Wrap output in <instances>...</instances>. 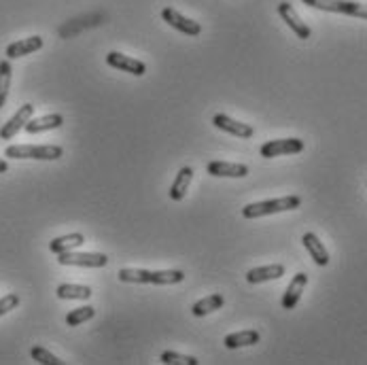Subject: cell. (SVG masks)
Listing matches in <instances>:
<instances>
[{"label":"cell","instance_id":"4fadbf2b","mask_svg":"<svg viewBox=\"0 0 367 365\" xmlns=\"http://www.w3.org/2000/svg\"><path fill=\"white\" fill-rule=\"evenodd\" d=\"M40 47H43V36H28V38L15 40L7 47V60L30 56V54H34V51H38Z\"/></svg>","mask_w":367,"mask_h":365},{"label":"cell","instance_id":"3957f363","mask_svg":"<svg viewBox=\"0 0 367 365\" xmlns=\"http://www.w3.org/2000/svg\"><path fill=\"white\" fill-rule=\"evenodd\" d=\"M301 198L299 195H285V198H276V200H264V202H255L242 208V215L246 219H259L266 215H274V213H285V211H293V208H299Z\"/></svg>","mask_w":367,"mask_h":365},{"label":"cell","instance_id":"ffe728a7","mask_svg":"<svg viewBox=\"0 0 367 365\" xmlns=\"http://www.w3.org/2000/svg\"><path fill=\"white\" fill-rule=\"evenodd\" d=\"M259 338H261L259 332H255V329H246V332H238V334H230V336H225L223 344H225V348L234 350V348H242V346L257 344Z\"/></svg>","mask_w":367,"mask_h":365},{"label":"cell","instance_id":"cb8c5ba5","mask_svg":"<svg viewBox=\"0 0 367 365\" xmlns=\"http://www.w3.org/2000/svg\"><path fill=\"white\" fill-rule=\"evenodd\" d=\"M96 317V308L93 306H81L77 310H70L66 315V325L68 327H79L81 323H87Z\"/></svg>","mask_w":367,"mask_h":365},{"label":"cell","instance_id":"277c9868","mask_svg":"<svg viewBox=\"0 0 367 365\" xmlns=\"http://www.w3.org/2000/svg\"><path fill=\"white\" fill-rule=\"evenodd\" d=\"M301 3L312 7V9H321V11H329V13H342V15L367 20V5L352 3V0H301Z\"/></svg>","mask_w":367,"mask_h":365},{"label":"cell","instance_id":"603a6c76","mask_svg":"<svg viewBox=\"0 0 367 365\" xmlns=\"http://www.w3.org/2000/svg\"><path fill=\"white\" fill-rule=\"evenodd\" d=\"M11 77H13V68L9 60L0 62V109L5 107V102L9 98V89H11Z\"/></svg>","mask_w":367,"mask_h":365},{"label":"cell","instance_id":"5bb4252c","mask_svg":"<svg viewBox=\"0 0 367 365\" xmlns=\"http://www.w3.org/2000/svg\"><path fill=\"white\" fill-rule=\"evenodd\" d=\"M301 242H304L306 251L310 253V257L314 259V264L317 266H327L329 264V253H327V248L323 246V242L319 240L317 234H312V232L304 234Z\"/></svg>","mask_w":367,"mask_h":365},{"label":"cell","instance_id":"52a82bcc","mask_svg":"<svg viewBox=\"0 0 367 365\" xmlns=\"http://www.w3.org/2000/svg\"><path fill=\"white\" fill-rule=\"evenodd\" d=\"M32 115H34V107H32V104H22V107L17 109V113L3 128H0V138H3V140L15 138L26 128V124L32 119Z\"/></svg>","mask_w":367,"mask_h":365},{"label":"cell","instance_id":"ba28073f","mask_svg":"<svg viewBox=\"0 0 367 365\" xmlns=\"http://www.w3.org/2000/svg\"><path fill=\"white\" fill-rule=\"evenodd\" d=\"M162 20H164L168 26H172L174 30H179V32H183V34H187V36H197V34L202 32V26H200L197 22H193V20L181 15V13H179L177 9H172V7H166V9L162 11Z\"/></svg>","mask_w":367,"mask_h":365},{"label":"cell","instance_id":"ac0fdd59","mask_svg":"<svg viewBox=\"0 0 367 365\" xmlns=\"http://www.w3.org/2000/svg\"><path fill=\"white\" fill-rule=\"evenodd\" d=\"M81 244H85V238L83 234H66V236H60V238H54L49 242V251L51 253H68V251H75L79 248Z\"/></svg>","mask_w":367,"mask_h":365},{"label":"cell","instance_id":"d4e9b609","mask_svg":"<svg viewBox=\"0 0 367 365\" xmlns=\"http://www.w3.org/2000/svg\"><path fill=\"white\" fill-rule=\"evenodd\" d=\"M30 355L36 363H43V365H64V361L60 357H56L54 352H49L45 346H32Z\"/></svg>","mask_w":367,"mask_h":365},{"label":"cell","instance_id":"e0dca14e","mask_svg":"<svg viewBox=\"0 0 367 365\" xmlns=\"http://www.w3.org/2000/svg\"><path fill=\"white\" fill-rule=\"evenodd\" d=\"M62 124H64V117L54 113V115H45V117H38V119H30L24 130L28 134H40V132H47V130H58V128H62Z\"/></svg>","mask_w":367,"mask_h":365},{"label":"cell","instance_id":"d6986e66","mask_svg":"<svg viewBox=\"0 0 367 365\" xmlns=\"http://www.w3.org/2000/svg\"><path fill=\"white\" fill-rule=\"evenodd\" d=\"M191 181H193V170L189 166L181 168L179 174H177V179H174V183H172V187H170V198L174 202L183 200L185 193H187V189H189V185H191Z\"/></svg>","mask_w":367,"mask_h":365},{"label":"cell","instance_id":"8fae6325","mask_svg":"<svg viewBox=\"0 0 367 365\" xmlns=\"http://www.w3.org/2000/svg\"><path fill=\"white\" fill-rule=\"evenodd\" d=\"M278 13H280V17H283V22H287V26L299 36V38H310V28L306 26V22H301V17L295 13V9L291 7V3H280L278 5Z\"/></svg>","mask_w":367,"mask_h":365},{"label":"cell","instance_id":"30bf717a","mask_svg":"<svg viewBox=\"0 0 367 365\" xmlns=\"http://www.w3.org/2000/svg\"><path fill=\"white\" fill-rule=\"evenodd\" d=\"M213 124H215V128H219V130H223V132H227V134L240 136V138H250V136L255 134V130H253L248 124L236 121V119H232L230 115H223V113L215 115V117H213Z\"/></svg>","mask_w":367,"mask_h":365},{"label":"cell","instance_id":"83f0119b","mask_svg":"<svg viewBox=\"0 0 367 365\" xmlns=\"http://www.w3.org/2000/svg\"><path fill=\"white\" fill-rule=\"evenodd\" d=\"M7 170H9V164L5 160H0V174H5Z\"/></svg>","mask_w":367,"mask_h":365},{"label":"cell","instance_id":"7402d4cb","mask_svg":"<svg viewBox=\"0 0 367 365\" xmlns=\"http://www.w3.org/2000/svg\"><path fill=\"white\" fill-rule=\"evenodd\" d=\"M56 295L60 299H89L91 287H87V285H60L56 289Z\"/></svg>","mask_w":367,"mask_h":365},{"label":"cell","instance_id":"2e32d148","mask_svg":"<svg viewBox=\"0 0 367 365\" xmlns=\"http://www.w3.org/2000/svg\"><path fill=\"white\" fill-rule=\"evenodd\" d=\"M208 174H213V177L242 179V177L248 174V166H244V164H234V162H211V164H208Z\"/></svg>","mask_w":367,"mask_h":365},{"label":"cell","instance_id":"7a4b0ae2","mask_svg":"<svg viewBox=\"0 0 367 365\" xmlns=\"http://www.w3.org/2000/svg\"><path fill=\"white\" fill-rule=\"evenodd\" d=\"M7 158L11 160H43L54 162L64 155V149L58 144H11L5 151Z\"/></svg>","mask_w":367,"mask_h":365},{"label":"cell","instance_id":"44dd1931","mask_svg":"<svg viewBox=\"0 0 367 365\" xmlns=\"http://www.w3.org/2000/svg\"><path fill=\"white\" fill-rule=\"evenodd\" d=\"M223 304H225L223 295L215 293V295H208V297H204V299L195 301V304L191 306V312H193L195 317H206V315H211V312L219 310Z\"/></svg>","mask_w":367,"mask_h":365},{"label":"cell","instance_id":"4316f807","mask_svg":"<svg viewBox=\"0 0 367 365\" xmlns=\"http://www.w3.org/2000/svg\"><path fill=\"white\" fill-rule=\"evenodd\" d=\"M17 306H20V295L17 293H9L5 297H0V317L7 315V312H11Z\"/></svg>","mask_w":367,"mask_h":365},{"label":"cell","instance_id":"8992f818","mask_svg":"<svg viewBox=\"0 0 367 365\" xmlns=\"http://www.w3.org/2000/svg\"><path fill=\"white\" fill-rule=\"evenodd\" d=\"M304 151V140L299 138H278V140H268L261 144L259 153L261 158H278V155H293V153H301Z\"/></svg>","mask_w":367,"mask_h":365},{"label":"cell","instance_id":"7c38bea8","mask_svg":"<svg viewBox=\"0 0 367 365\" xmlns=\"http://www.w3.org/2000/svg\"><path fill=\"white\" fill-rule=\"evenodd\" d=\"M306 285H308V274H306V272H297V274L293 276V281L289 283L285 295H283V308H285V310H293V308L299 304V297H301Z\"/></svg>","mask_w":367,"mask_h":365},{"label":"cell","instance_id":"9c48e42d","mask_svg":"<svg viewBox=\"0 0 367 365\" xmlns=\"http://www.w3.org/2000/svg\"><path fill=\"white\" fill-rule=\"evenodd\" d=\"M107 64L113 66V68H119L123 73H130L134 77H142L147 73V64L136 60V58H130V56H123L119 51H111L107 56Z\"/></svg>","mask_w":367,"mask_h":365},{"label":"cell","instance_id":"9a60e30c","mask_svg":"<svg viewBox=\"0 0 367 365\" xmlns=\"http://www.w3.org/2000/svg\"><path fill=\"white\" fill-rule=\"evenodd\" d=\"M285 276V266L283 264H272V266H264V268H253L246 272V281L250 285H259L266 281H276Z\"/></svg>","mask_w":367,"mask_h":365},{"label":"cell","instance_id":"6da1fadb","mask_svg":"<svg viewBox=\"0 0 367 365\" xmlns=\"http://www.w3.org/2000/svg\"><path fill=\"white\" fill-rule=\"evenodd\" d=\"M121 283H140V285H179L185 281L183 270H140V268H123L119 270Z\"/></svg>","mask_w":367,"mask_h":365},{"label":"cell","instance_id":"484cf974","mask_svg":"<svg viewBox=\"0 0 367 365\" xmlns=\"http://www.w3.org/2000/svg\"><path fill=\"white\" fill-rule=\"evenodd\" d=\"M160 361L166 363V365H197V359H195V357L179 355V352H174V350H166V352H162Z\"/></svg>","mask_w":367,"mask_h":365},{"label":"cell","instance_id":"5b68a950","mask_svg":"<svg viewBox=\"0 0 367 365\" xmlns=\"http://www.w3.org/2000/svg\"><path fill=\"white\" fill-rule=\"evenodd\" d=\"M58 264L79 266V268H104L109 264V257L104 253H79L75 248V251H68V253H60Z\"/></svg>","mask_w":367,"mask_h":365}]
</instances>
